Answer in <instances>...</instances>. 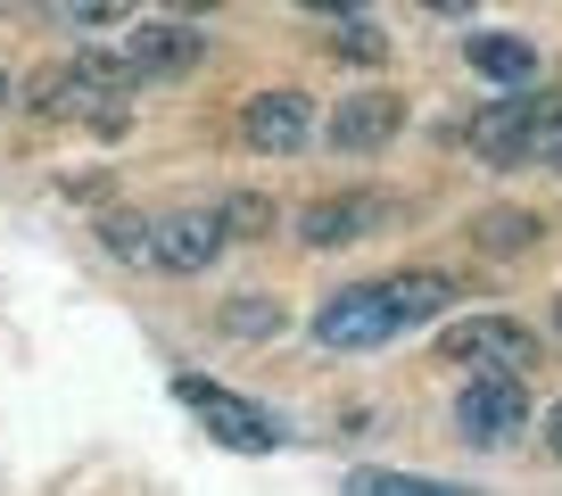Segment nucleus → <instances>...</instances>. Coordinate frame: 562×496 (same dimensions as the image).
<instances>
[{"instance_id": "2eb2a0df", "label": "nucleus", "mask_w": 562, "mask_h": 496, "mask_svg": "<svg viewBox=\"0 0 562 496\" xmlns=\"http://www.w3.org/2000/svg\"><path fill=\"white\" fill-rule=\"evenodd\" d=\"M215 215H224L232 240H265V232H273V199H265V191H232Z\"/></svg>"}, {"instance_id": "9b49d317", "label": "nucleus", "mask_w": 562, "mask_h": 496, "mask_svg": "<svg viewBox=\"0 0 562 496\" xmlns=\"http://www.w3.org/2000/svg\"><path fill=\"white\" fill-rule=\"evenodd\" d=\"M381 298H389L397 323H439L456 306V282L447 273H397V282H381Z\"/></svg>"}, {"instance_id": "f03ea898", "label": "nucleus", "mask_w": 562, "mask_h": 496, "mask_svg": "<svg viewBox=\"0 0 562 496\" xmlns=\"http://www.w3.org/2000/svg\"><path fill=\"white\" fill-rule=\"evenodd\" d=\"M175 397H182V406H191V414H199V422H207L224 447H240V455H265V447H281L273 414H257L248 397L215 390V381H199V372H182V381H175Z\"/></svg>"}, {"instance_id": "a878e982", "label": "nucleus", "mask_w": 562, "mask_h": 496, "mask_svg": "<svg viewBox=\"0 0 562 496\" xmlns=\"http://www.w3.org/2000/svg\"><path fill=\"white\" fill-rule=\"evenodd\" d=\"M0 100H9V75H0Z\"/></svg>"}, {"instance_id": "f257e3e1", "label": "nucleus", "mask_w": 562, "mask_h": 496, "mask_svg": "<svg viewBox=\"0 0 562 496\" xmlns=\"http://www.w3.org/2000/svg\"><path fill=\"white\" fill-rule=\"evenodd\" d=\"M546 142H562V100L554 91H538V100H496V108L472 116V149L488 166H521V158H538Z\"/></svg>"}, {"instance_id": "4468645a", "label": "nucleus", "mask_w": 562, "mask_h": 496, "mask_svg": "<svg viewBox=\"0 0 562 496\" xmlns=\"http://www.w3.org/2000/svg\"><path fill=\"white\" fill-rule=\"evenodd\" d=\"M140 0H42V18L67 25V34H91V25H124Z\"/></svg>"}, {"instance_id": "4be33fe9", "label": "nucleus", "mask_w": 562, "mask_h": 496, "mask_svg": "<svg viewBox=\"0 0 562 496\" xmlns=\"http://www.w3.org/2000/svg\"><path fill=\"white\" fill-rule=\"evenodd\" d=\"M299 9H331V18H356L364 0H299Z\"/></svg>"}, {"instance_id": "423d86ee", "label": "nucleus", "mask_w": 562, "mask_h": 496, "mask_svg": "<svg viewBox=\"0 0 562 496\" xmlns=\"http://www.w3.org/2000/svg\"><path fill=\"white\" fill-rule=\"evenodd\" d=\"M389 331H397V315H389V298H381L372 282L323 298V315H315V339H323V348H381Z\"/></svg>"}, {"instance_id": "0eeeda50", "label": "nucleus", "mask_w": 562, "mask_h": 496, "mask_svg": "<svg viewBox=\"0 0 562 496\" xmlns=\"http://www.w3.org/2000/svg\"><path fill=\"white\" fill-rule=\"evenodd\" d=\"M199 50H207V34H191V25H175V18L124 34V67H133V83H149V75H191Z\"/></svg>"}, {"instance_id": "9d476101", "label": "nucleus", "mask_w": 562, "mask_h": 496, "mask_svg": "<svg viewBox=\"0 0 562 496\" xmlns=\"http://www.w3.org/2000/svg\"><path fill=\"white\" fill-rule=\"evenodd\" d=\"M397 124H405V100H389V91L339 100V116H331V149H381Z\"/></svg>"}, {"instance_id": "5701e85b", "label": "nucleus", "mask_w": 562, "mask_h": 496, "mask_svg": "<svg viewBox=\"0 0 562 496\" xmlns=\"http://www.w3.org/2000/svg\"><path fill=\"white\" fill-rule=\"evenodd\" d=\"M546 447H554V455H562V406L546 414Z\"/></svg>"}, {"instance_id": "412c9836", "label": "nucleus", "mask_w": 562, "mask_h": 496, "mask_svg": "<svg viewBox=\"0 0 562 496\" xmlns=\"http://www.w3.org/2000/svg\"><path fill=\"white\" fill-rule=\"evenodd\" d=\"M108 248H116V257H149V224H133V215H108Z\"/></svg>"}, {"instance_id": "a211bd4d", "label": "nucleus", "mask_w": 562, "mask_h": 496, "mask_svg": "<svg viewBox=\"0 0 562 496\" xmlns=\"http://www.w3.org/2000/svg\"><path fill=\"white\" fill-rule=\"evenodd\" d=\"M331 50L356 58V67H381V58H389V34H381V25H364V18H348V25L331 34Z\"/></svg>"}, {"instance_id": "6e6552de", "label": "nucleus", "mask_w": 562, "mask_h": 496, "mask_svg": "<svg viewBox=\"0 0 562 496\" xmlns=\"http://www.w3.org/2000/svg\"><path fill=\"white\" fill-rule=\"evenodd\" d=\"M381 224H389V199L339 191V199H315V207H306L299 240H315V248H348V240H372Z\"/></svg>"}, {"instance_id": "6ab92c4d", "label": "nucleus", "mask_w": 562, "mask_h": 496, "mask_svg": "<svg viewBox=\"0 0 562 496\" xmlns=\"http://www.w3.org/2000/svg\"><path fill=\"white\" fill-rule=\"evenodd\" d=\"M529 240H538L529 215H488V224H480V248H488V257H513V248H529Z\"/></svg>"}, {"instance_id": "39448f33", "label": "nucleus", "mask_w": 562, "mask_h": 496, "mask_svg": "<svg viewBox=\"0 0 562 496\" xmlns=\"http://www.w3.org/2000/svg\"><path fill=\"white\" fill-rule=\"evenodd\" d=\"M447 364H472V372H513L521 381L529 364H538V348H529L521 323H496V315H472L447 331Z\"/></svg>"}, {"instance_id": "b1692460", "label": "nucleus", "mask_w": 562, "mask_h": 496, "mask_svg": "<svg viewBox=\"0 0 562 496\" xmlns=\"http://www.w3.org/2000/svg\"><path fill=\"white\" fill-rule=\"evenodd\" d=\"M422 9H480V0H422Z\"/></svg>"}, {"instance_id": "aec40b11", "label": "nucleus", "mask_w": 562, "mask_h": 496, "mask_svg": "<svg viewBox=\"0 0 562 496\" xmlns=\"http://www.w3.org/2000/svg\"><path fill=\"white\" fill-rule=\"evenodd\" d=\"M224 323H232V331H248V339H265V331H281V306L273 298H232Z\"/></svg>"}, {"instance_id": "7ed1b4c3", "label": "nucleus", "mask_w": 562, "mask_h": 496, "mask_svg": "<svg viewBox=\"0 0 562 496\" xmlns=\"http://www.w3.org/2000/svg\"><path fill=\"white\" fill-rule=\"evenodd\" d=\"M224 215L215 207H175V215H158L149 224V257H158L166 273H207L215 257H224Z\"/></svg>"}, {"instance_id": "1a4fd4ad", "label": "nucleus", "mask_w": 562, "mask_h": 496, "mask_svg": "<svg viewBox=\"0 0 562 496\" xmlns=\"http://www.w3.org/2000/svg\"><path fill=\"white\" fill-rule=\"evenodd\" d=\"M240 133L257 149H273V158H290V149L306 142V100H299V91H257L248 116H240Z\"/></svg>"}, {"instance_id": "dca6fc26", "label": "nucleus", "mask_w": 562, "mask_h": 496, "mask_svg": "<svg viewBox=\"0 0 562 496\" xmlns=\"http://www.w3.org/2000/svg\"><path fill=\"white\" fill-rule=\"evenodd\" d=\"M25 100H34V116H67V108L83 100V83H75V58H67V67H42Z\"/></svg>"}, {"instance_id": "20e7f679", "label": "nucleus", "mask_w": 562, "mask_h": 496, "mask_svg": "<svg viewBox=\"0 0 562 496\" xmlns=\"http://www.w3.org/2000/svg\"><path fill=\"white\" fill-rule=\"evenodd\" d=\"M529 430V397L513 372H472V390H463V439L472 447H513Z\"/></svg>"}, {"instance_id": "f8f14e48", "label": "nucleus", "mask_w": 562, "mask_h": 496, "mask_svg": "<svg viewBox=\"0 0 562 496\" xmlns=\"http://www.w3.org/2000/svg\"><path fill=\"white\" fill-rule=\"evenodd\" d=\"M463 58H472L480 75H496V83H529V75H538V42H521V34H472Z\"/></svg>"}, {"instance_id": "ddd939ff", "label": "nucleus", "mask_w": 562, "mask_h": 496, "mask_svg": "<svg viewBox=\"0 0 562 496\" xmlns=\"http://www.w3.org/2000/svg\"><path fill=\"white\" fill-rule=\"evenodd\" d=\"M339 496H472L456 480H414V472H348Z\"/></svg>"}, {"instance_id": "393cba45", "label": "nucleus", "mask_w": 562, "mask_h": 496, "mask_svg": "<svg viewBox=\"0 0 562 496\" xmlns=\"http://www.w3.org/2000/svg\"><path fill=\"white\" fill-rule=\"evenodd\" d=\"M175 9H182V18H199V9H215V0H175Z\"/></svg>"}, {"instance_id": "f3484780", "label": "nucleus", "mask_w": 562, "mask_h": 496, "mask_svg": "<svg viewBox=\"0 0 562 496\" xmlns=\"http://www.w3.org/2000/svg\"><path fill=\"white\" fill-rule=\"evenodd\" d=\"M75 83L83 91H133V67H124V50H75Z\"/></svg>"}]
</instances>
